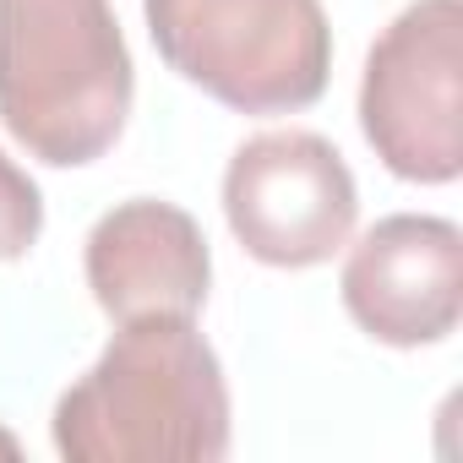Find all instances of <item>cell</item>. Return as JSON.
Wrapping results in <instances>:
<instances>
[{
    "label": "cell",
    "mask_w": 463,
    "mask_h": 463,
    "mask_svg": "<svg viewBox=\"0 0 463 463\" xmlns=\"http://www.w3.org/2000/svg\"><path fill=\"white\" fill-rule=\"evenodd\" d=\"M66 463H218L229 452V382L191 317L120 322L109 349L55 403Z\"/></svg>",
    "instance_id": "1"
},
{
    "label": "cell",
    "mask_w": 463,
    "mask_h": 463,
    "mask_svg": "<svg viewBox=\"0 0 463 463\" xmlns=\"http://www.w3.org/2000/svg\"><path fill=\"white\" fill-rule=\"evenodd\" d=\"M169 71L241 115H289L327 93L333 28L322 0H142Z\"/></svg>",
    "instance_id": "3"
},
{
    "label": "cell",
    "mask_w": 463,
    "mask_h": 463,
    "mask_svg": "<svg viewBox=\"0 0 463 463\" xmlns=\"http://www.w3.org/2000/svg\"><path fill=\"white\" fill-rule=\"evenodd\" d=\"M0 458H17V436H6V430H0Z\"/></svg>",
    "instance_id": "9"
},
{
    "label": "cell",
    "mask_w": 463,
    "mask_h": 463,
    "mask_svg": "<svg viewBox=\"0 0 463 463\" xmlns=\"http://www.w3.org/2000/svg\"><path fill=\"white\" fill-rule=\"evenodd\" d=\"M338 289L354 327L376 344H441L463 317V229L436 213H392L354 241Z\"/></svg>",
    "instance_id": "6"
},
{
    "label": "cell",
    "mask_w": 463,
    "mask_h": 463,
    "mask_svg": "<svg viewBox=\"0 0 463 463\" xmlns=\"http://www.w3.org/2000/svg\"><path fill=\"white\" fill-rule=\"evenodd\" d=\"M88 289L109 322L196 317L213 284L202 223L158 196H131L88 229Z\"/></svg>",
    "instance_id": "7"
},
{
    "label": "cell",
    "mask_w": 463,
    "mask_h": 463,
    "mask_svg": "<svg viewBox=\"0 0 463 463\" xmlns=\"http://www.w3.org/2000/svg\"><path fill=\"white\" fill-rule=\"evenodd\" d=\"M223 218L246 257L295 273L349 246L360 191L327 137L284 126L235 147L223 169Z\"/></svg>",
    "instance_id": "5"
},
{
    "label": "cell",
    "mask_w": 463,
    "mask_h": 463,
    "mask_svg": "<svg viewBox=\"0 0 463 463\" xmlns=\"http://www.w3.org/2000/svg\"><path fill=\"white\" fill-rule=\"evenodd\" d=\"M360 131L376 158L414 185L463 175V6L414 0L365 55Z\"/></svg>",
    "instance_id": "4"
},
{
    "label": "cell",
    "mask_w": 463,
    "mask_h": 463,
    "mask_svg": "<svg viewBox=\"0 0 463 463\" xmlns=\"http://www.w3.org/2000/svg\"><path fill=\"white\" fill-rule=\"evenodd\" d=\"M131 93L137 71L109 0H0V126L39 164L104 158Z\"/></svg>",
    "instance_id": "2"
},
{
    "label": "cell",
    "mask_w": 463,
    "mask_h": 463,
    "mask_svg": "<svg viewBox=\"0 0 463 463\" xmlns=\"http://www.w3.org/2000/svg\"><path fill=\"white\" fill-rule=\"evenodd\" d=\"M44 235V196L33 175L0 147V262H17Z\"/></svg>",
    "instance_id": "8"
}]
</instances>
